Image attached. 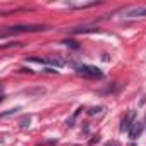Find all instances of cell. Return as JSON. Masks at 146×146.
I'll return each instance as SVG.
<instances>
[{
	"instance_id": "cell-1",
	"label": "cell",
	"mask_w": 146,
	"mask_h": 146,
	"mask_svg": "<svg viewBox=\"0 0 146 146\" xmlns=\"http://www.w3.org/2000/svg\"><path fill=\"white\" fill-rule=\"evenodd\" d=\"M76 70L79 72L81 76H84V78H90V79H102L103 78V72L98 69V67H95V65H78L76 67Z\"/></svg>"
},
{
	"instance_id": "cell-2",
	"label": "cell",
	"mask_w": 146,
	"mask_h": 146,
	"mask_svg": "<svg viewBox=\"0 0 146 146\" xmlns=\"http://www.w3.org/2000/svg\"><path fill=\"white\" fill-rule=\"evenodd\" d=\"M14 33H35V31H41L45 29L43 26H28V24H17V26H11L9 28Z\"/></svg>"
},
{
	"instance_id": "cell-3",
	"label": "cell",
	"mask_w": 146,
	"mask_h": 146,
	"mask_svg": "<svg viewBox=\"0 0 146 146\" xmlns=\"http://www.w3.org/2000/svg\"><path fill=\"white\" fill-rule=\"evenodd\" d=\"M143 129H144V124L136 120V122L132 124V127L129 129V137H131V139H137V137L143 134Z\"/></svg>"
},
{
	"instance_id": "cell-4",
	"label": "cell",
	"mask_w": 146,
	"mask_h": 146,
	"mask_svg": "<svg viewBox=\"0 0 146 146\" xmlns=\"http://www.w3.org/2000/svg\"><path fill=\"white\" fill-rule=\"evenodd\" d=\"M134 117H136V113H134V112H129V113H127V117L122 120L120 129H122V131H129V129L132 127V124L136 122V120H134Z\"/></svg>"
},
{
	"instance_id": "cell-5",
	"label": "cell",
	"mask_w": 146,
	"mask_h": 146,
	"mask_svg": "<svg viewBox=\"0 0 146 146\" xmlns=\"http://www.w3.org/2000/svg\"><path fill=\"white\" fill-rule=\"evenodd\" d=\"M124 16L125 17H146V7H137V9L127 11Z\"/></svg>"
},
{
	"instance_id": "cell-6",
	"label": "cell",
	"mask_w": 146,
	"mask_h": 146,
	"mask_svg": "<svg viewBox=\"0 0 146 146\" xmlns=\"http://www.w3.org/2000/svg\"><path fill=\"white\" fill-rule=\"evenodd\" d=\"M98 28H88V26H84V28H76V29H72L70 33H91V31H96Z\"/></svg>"
},
{
	"instance_id": "cell-7",
	"label": "cell",
	"mask_w": 146,
	"mask_h": 146,
	"mask_svg": "<svg viewBox=\"0 0 146 146\" xmlns=\"http://www.w3.org/2000/svg\"><path fill=\"white\" fill-rule=\"evenodd\" d=\"M102 110H103V107H93V108L88 110V113L90 115H96V113H102Z\"/></svg>"
},
{
	"instance_id": "cell-8",
	"label": "cell",
	"mask_w": 146,
	"mask_h": 146,
	"mask_svg": "<svg viewBox=\"0 0 146 146\" xmlns=\"http://www.w3.org/2000/svg\"><path fill=\"white\" fill-rule=\"evenodd\" d=\"M64 43H65V45H67V46H72V48H78V46H79V45H78V43H74V41H72V40H65V41H64Z\"/></svg>"
},
{
	"instance_id": "cell-9",
	"label": "cell",
	"mask_w": 146,
	"mask_h": 146,
	"mask_svg": "<svg viewBox=\"0 0 146 146\" xmlns=\"http://www.w3.org/2000/svg\"><path fill=\"white\" fill-rule=\"evenodd\" d=\"M26 125H29V119L28 120H23V127H26Z\"/></svg>"
}]
</instances>
